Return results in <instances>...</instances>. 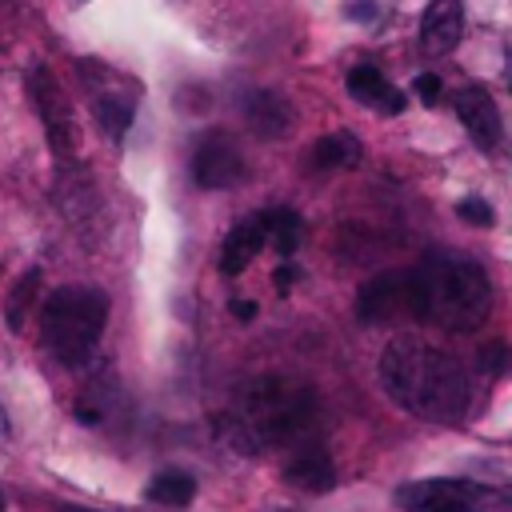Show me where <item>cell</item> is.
<instances>
[{"label":"cell","mask_w":512,"mask_h":512,"mask_svg":"<svg viewBox=\"0 0 512 512\" xmlns=\"http://www.w3.org/2000/svg\"><path fill=\"white\" fill-rule=\"evenodd\" d=\"M380 384L396 408L432 424H456L472 404V384L460 360L420 336H396L384 344Z\"/></svg>","instance_id":"1"},{"label":"cell","mask_w":512,"mask_h":512,"mask_svg":"<svg viewBox=\"0 0 512 512\" xmlns=\"http://www.w3.org/2000/svg\"><path fill=\"white\" fill-rule=\"evenodd\" d=\"M316 420V392L288 376H256L236 400V412L228 416V436L240 440L248 452L288 444L304 436Z\"/></svg>","instance_id":"2"},{"label":"cell","mask_w":512,"mask_h":512,"mask_svg":"<svg viewBox=\"0 0 512 512\" xmlns=\"http://www.w3.org/2000/svg\"><path fill=\"white\" fill-rule=\"evenodd\" d=\"M420 276V320L448 332H472L492 312V280L464 252H436L416 264Z\"/></svg>","instance_id":"3"},{"label":"cell","mask_w":512,"mask_h":512,"mask_svg":"<svg viewBox=\"0 0 512 512\" xmlns=\"http://www.w3.org/2000/svg\"><path fill=\"white\" fill-rule=\"evenodd\" d=\"M104 324H108V296L88 284L56 288L40 308V336L48 352L68 368H80L92 360L104 336Z\"/></svg>","instance_id":"4"},{"label":"cell","mask_w":512,"mask_h":512,"mask_svg":"<svg viewBox=\"0 0 512 512\" xmlns=\"http://www.w3.org/2000/svg\"><path fill=\"white\" fill-rule=\"evenodd\" d=\"M356 316L364 324L420 320V276H416V268H392V272L372 276L356 292Z\"/></svg>","instance_id":"5"},{"label":"cell","mask_w":512,"mask_h":512,"mask_svg":"<svg viewBox=\"0 0 512 512\" xmlns=\"http://www.w3.org/2000/svg\"><path fill=\"white\" fill-rule=\"evenodd\" d=\"M404 512H476V488L464 480H416L396 488Z\"/></svg>","instance_id":"6"},{"label":"cell","mask_w":512,"mask_h":512,"mask_svg":"<svg viewBox=\"0 0 512 512\" xmlns=\"http://www.w3.org/2000/svg\"><path fill=\"white\" fill-rule=\"evenodd\" d=\"M28 92H32V100H36V108H40V120H44V128H48L52 152H56V156H68V152H72V112H68V100L60 96V88H56V80H52V72H48L44 64L32 68Z\"/></svg>","instance_id":"7"},{"label":"cell","mask_w":512,"mask_h":512,"mask_svg":"<svg viewBox=\"0 0 512 512\" xmlns=\"http://www.w3.org/2000/svg\"><path fill=\"white\" fill-rule=\"evenodd\" d=\"M452 108H456V116H460V124L468 128V136H472L476 148H484V152L500 148L504 128H500V108H496V100L488 96V88H480V84L456 88Z\"/></svg>","instance_id":"8"},{"label":"cell","mask_w":512,"mask_h":512,"mask_svg":"<svg viewBox=\"0 0 512 512\" xmlns=\"http://www.w3.org/2000/svg\"><path fill=\"white\" fill-rule=\"evenodd\" d=\"M240 176H244V156L232 140L224 136L200 140V148L192 152V180L200 188H232Z\"/></svg>","instance_id":"9"},{"label":"cell","mask_w":512,"mask_h":512,"mask_svg":"<svg viewBox=\"0 0 512 512\" xmlns=\"http://www.w3.org/2000/svg\"><path fill=\"white\" fill-rule=\"evenodd\" d=\"M344 84H348V96H352L356 104L372 108V112L396 116V112H404V108H408V96H404L400 88H392L376 64H356V68L348 72V80H344Z\"/></svg>","instance_id":"10"},{"label":"cell","mask_w":512,"mask_h":512,"mask_svg":"<svg viewBox=\"0 0 512 512\" xmlns=\"http://www.w3.org/2000/svg\"><path fill=\"white\" fill-rule=\"evenodd\" d=\"M240 112H244V124H248L256 136H264V140L284 136L288 124H292V108H288V100H284L280 92H268V88H252V92H244Z\"/></svg>","instance_id":"11"},{"label":"cell","mask_w":512,"mask_h":512,"mask_svg":"<svg viewBox=\"0 0 512 512\" xmlns=\"http://www.w3.org/2000/svg\"><path fill=\"white\" fill-rule=\"evenodd\" d=\"M264 244H268V236H264V212L240 220V224L224 236V244H220V272H224V276H240V272L256 260V252H260Z\"/></svg>","instance_id":"12"},{"label":"cell","mask_w":512,"mask_h":512,"mask_svg":"<svg viewBox=\"0 0 512 512\" xmlns=\"http://www.w3.org/2000/svg\"><path fill=\"white\" fill-rule=\"evenodd\" d=\"M464 36V8L460 0H432V8L424 12V24H420V40L428 52L444 56L460 44Z\"/></svg>","instance_id":"13"},{"label":"cell","mask_w":512,"mask_h":512,"mask_svg":"<svg viewBox=\"0 0 512 512\" xmlns=\"http://www.w3.org/2000/svg\"><path fill=\"white\" fill-rule=\"evenodd\" d=\"M284 480H288V484H296V488H304V492H328V488L336 484V468H332L328 452L308 448V452H300V456H292V460H288Z\"/></svg>","instance_id":"14"},{"label":"cell","mask_w":512,"mask_h":512,"mask_svg":"<svg viewBox=\"0 0 512 512\" xmlns=\"http://www.w3.org/2000/svg\"><path fill=\"white\" fill-rule=\"evenodd\" d=\"M92 108H96V120H100L104 136H108L112 144H120L124 132H128V124H132V116H136V96H128L124 88H116V92H96V96H92Z\"/></svg>","instance_id":"15"},{"label":"cell","mask_w":512,"mask_h":512,"mask_svg":"<svg viewBox=\"0 0 512 512\" xmlns=\"http://www.w3.org/2000/svg\"><path fill=\"white\" fill-rule=\"evenodd\" d=\"M312 168H356L360 164V140L352 132H328L308 148Z\"/></svg>","instance_id":"16"},{"label":"cell","mask_w":512,"mask_h":512,"mask_svg":"<svg viewBox=\"0 0 512 512\" xmlns=\"http://www.w3.org/2000/svg\"><path fill=\"white\" fill-rule=\"evenodd\" d=\"M144 496L156 500V504H164V508H184V504H192V496H196V480H192L188 472L168 468V472H160V476L148 480Z\"/></svg>","instance_id":"17"},{"label":"cell","mask_w":512,"mask_h":512,"mask_svg":"<svg viewBox=\"0 0 512 512\" xmlns=\"http://www.w3.org/2000/svg\"><path fill=\"white\" fill-rule=\"evenodd\" d=\"M264 236L272 240V248L280 256H292L300 248V236H304L300 212H292V208H268L264 212Z\"/></svg>","instance_id":"18"},{"label":"cell","mask_w":512,"mask_h":512,"mask_svg":"<svg viewBox=\"0 0 512 512\" xmlns=\"http://www.w3.org/2000/svg\"><path fill=\"white\" fill-rule=\"evenodd\" d=\"M36 284H40V272H36V268L16 280V292H12V300H8V328H12V332L24 328V308H28V296L36 292Z\"/></svg>","instance_id":"19"},{"label":"cell","mask_w":512,"mask_h":512,"mask_svg":"<svg viewBox=\"0 0 512 512\" xmlns=\"http://www.w3.org/2000/svg\"><path fill=\"white\" fill-rule=\"evenodd\" d=\"M456 216H460V220H468V224H476V228H488V224H496V212H492V204H488V200H480V196H464V200L456 204Z\"/></svg>","instance_id":"20"},{"label":"cell","mask_w":512,"mask_h":512,"mask_svg":"<svg viewBox=\"0 0 512 512\" xmlns=\"http://www.w3.org/2000/svg\"><path fill=\"white\" fill-rule=\"evenodd\" d=\"M412 88H416L420 104H436V100H440V92H444V84H440V76H436V72H420Z\"/></svg>","instance_id":"21"},{"label":"cell","mask_w":512,"mask_h":512,"mask_svg":"<svg viewBox=\"0 0 512 512\" xmlns=\"http://www.w3.org/2000/svg\"><path fill=\"white\" fill-rule=\"evenodd\" d=\"M480 364H484L492 376H496V372H504V344H500V340H496V344H488V348L480 352Z\"/></svg>","instance_id":"22"},{"label":"cell","mask_w":512,"mask_h":512,"mask_svg":"<svg viewBox=\"0 0 512 512\" xmlns=\"http://www.w3.org/2000/svg\"><path fill=\"white\" fill-rule=\"evenodd\" d=\"M272 280H276V288H280V292H288V288H292V280H296V268H292V264H280V268L272 272Z\"/></svg>","instance_id":"23"},{"label":"cell","mask_w":512,"mask_h":512,"mask_svg":"<svg viewBox=\"0 0 512 512\" xmlns=\"http://www.w3.org/2000/svg\"><path fill=\"white\" fill-rule=\"evenodd\" d=\"M232 312H236L240 320H252V316H256V304H252V300H236V304H232Z\"/></svg>","instance_id":"24"},{"label":"cell","mask_w":512,"mask_h":512,"mask_svg":"<svg viewBox=\"0 0 512 512\" xmlns=\"http://www.w3.org/2000/svg\"><path fill=\"white\" fill-rule=\"evenodd\" d=\"M60 512H84V508H60Z\"/></svg>","instance_id":"25"},{"label":"cell","mask_w":512,"mask_h":512,"mask_svg":"<svg viewBox=\"0 0 512 512\" xmlns=\"http://www.w3.org/2000/svg\"><path fill=\"white\" fill-rule=\"evenodd\" d=\"M0 512H4V496H0Z\"/></svg>","instance_id":"26"}]
</instances>
